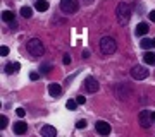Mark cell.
Segmentation results:
<instances>
[{"label":"cell","instance_id":"6da1fadb","mask_svg":"<svg viewBox=\"0 0 155 137\" xmlns=\"http://www.w3.org/2000/svg\"><path fill=\"white\" fill-rule=\"evenodd\" d=\"M116 14H117V21H119V24L126 26L127 22H129V17H131V7H129V4L121 2V4L117 5V9H116Z\"/></svg>","mask_w":155,"mask_h":137},{"label":"cell","instance_id":"7a4b0ae2","mask_svg":"<svg viewBox=\"0 0 155 137\" xmlns=\"http://www.w3.org/2000/svg\"><path fill=\"white\" fill-rule=\"evenodd\" d=\"M117 50V43L116 39L110 38V36H104L100 39V51L104 55H112Z\"/></svg>","mask_w":155,"mask_h":137},{"label":"cell","instance_id":"3957f363","mask_svg":"<svg viewBox=\"0 0 155 137\" xmlns=\"http://www.w3.org/2000/svg\"><path fill=\"white\" fill-rule=\"evenodd\" d=\"M26 48H28L29 55H33V57H41L45 53V48H43V43L40 41L38 38H31L26 43Z\"/></svg>","mask_w":155,"mask_h":137},{"label":"cell","instance_id":"277c9868","mask_svg":"<svg viewBox=\"0 0 155 137\" xmlns=\"http://www.w3.org/2000/svg\"><path fill=\"white\" fill-rule=\"evenodd\" d=\"M61 11L66 12V14H74V12L79 9V4L78 0H61Z\"/></svg>","mask_w":155,"mask_h":137},{"label":"cell","instance_id":"5b68a950","mask_svg":"<svg viewBox=\"0 0 155 137\" xmlns=\"http://www.w3.org/2000/svg\"><path fill=\"white\" fill-rule=\"evenodd\" d=\"M131 77L136 79V81H143L148 77V69H145L143 65H133L131 69Z\"/></svg>","mask_w":155,"mask_h":137},{"label":"cell","instance_id":"8992f818","mask_svg":"<svg viewBox=\"0 0 155 137\" xmlns=\"http://www.w3.org/2000/svg\"><path fill=\"white\" fill-rule=\"evenodd\" d=\"M138 120H140V125L145 127V129H148L150 125H152V113L150 111H147V110H141L140 111V115H138Z\"/></svg>","mask_w":155,"mask_h":137},{"label":"cell","instance_id":"52a82bcc","mask_svg":"<svg viewBox=\"0 0 155 137\" xmlns=\"http://www.w3.org/2000/svg\"><path fill=\"white\" fill-rule=\"evenodd\" d=\"M95 130H97V134L105 137V135L110 134V123H107V122H104V120H98L95 123Z\"/></svg>","mask_w":155,"mask_h":137},{"label":"cell","instance_id":"ba28073f","mask_svg":"<svg viewBox=\"0 0 155 137\" xmlns=\"http://www.w3.org/2000/svg\"><path fill=\"white\" fill-rule=\"evenodd\" d=\"M84 88H86V91H90V93H97V91H98V82H97V79L88 77V79L84 81Z\"/></svg>","mask_w":155,"mask_h":137},{"label":"cell","instance_id":"9c48e42d","mask_svg":"<svg viewBox=\"0 0 155 137\" xmlns=\"http://www.w3.org/2000/svg\"><path fill=\"white\" fill-rule=\"evenodd\" d=\"M40 134H41V137H57V129L52 125H43Z\"/></svg>","mask_w":155,"mask_h":137},{"label":"cell","instance_id":"30bf717a","mask_svg":"<svg viewBox=\"0 0 155 137\" xmlns=\"http://www.w3.org/2000/svg\"><path fill=\"white\" fill-rule=\"evenodd\" d=\"M12 130H14V134H16V135H22L24 132L28 130V125H26L24 122H16V123H14V127H12Z\"/></svg>","mask_w":155,"mask_h":137},{"label":"cell","instance_id":"8fae6325","mask_svg":"<svg viewBox=\"0 0 155 137\" xmlns=\"http://www.w3.org/2000/svg\"><path fill=\"white\" fill-rule=\"evenodd\" d=\"M48 93H50V96H54V98H59V96L62 94L61 84H50V86H48Z\"/></svg>","mask_w":155,"mask_h":137},{"label":"cell","instance_id":"7c38bea8","mask_svg":"<svg viewBox=\"0 0 155 137\" xmlns=\"http://www.w3.org/2000/svg\"><path fill=\"white\" fill-rule=\"evenodd\" d=\"M148 24L147 22H140L138 26H136V29H134V33H136V36H145V34L148 33Z\"/></svg>","mask_w":155,"mask_h":137},{"label":"cell","instance_id":"4fadbf2b","mask_svg":"<svg viewBox=\"0 0 155 137\" xmlns=\"http://www.w3.org/2000/svg\"><path fill=\"white\" fill-rule=\"evenodd\" d=\"M143 60L145 64H148V65H155V53L153 51H147L143 55Z\"/></svg>","mask_w":155,"mask_h":137},{"label":"cell","instance_id":"5bb4252c","mask_svg":"<svg viewBox=\"0 0 155 137\" xmlns=\"http://www.w3.org/2000/svg\"><path fill=\"white\" fill-rule=\"evenodd\" d=\"M19 69H21V65H19V64H7L5 67H4V70H5V74H14V72L16 70H19Z\"/></svg>","mask_w":155,"mask_h":137},{"label":"cell","instance_id":"9a60e30c","mask_svg":"<svg viewBox=\"0 0 155 137\" xmlns=\"http://www.w3.org/2000/svg\"><path fill=\"white\" fill-rule=\"evenodd\" d=\"M140 46L143 50H150V48H153V39H150V38H143L141 41H140Z\"/></svg>","mask_w":155,"mask_h":137},{"label":"cell","instance_id":"2e32d148","mask_svg":"<svg viewBox=\"0 0 155 137\" xmlns=\"http://www.w3.org/2000/svg\"><path fill=\"white\" fill-rule=\"evenodd\" d=\"M47 9H48V2L47 0H36V11L45 12Z\"/></svg>","mask_w":155,"mask_h":137},{"label":"cell","instance_id":"e0dca14e","mask_svg":"<svg viewBox=\"0 0 155 137\" xmlns=\"http://www.w3.org/2000/svg\"><path fill=\"white\" fill-rule=\"evenodd\" d=\"M2 19H4L5 22H12L14 21V12L12 11H4L2 12Z\"/></svg>","mask_w":155,"mask_h":137},{"label":"cell","instance_id":"ac0fdd59","mask_svg":"<svg viewBox=\"0 0 155 137\" xmlns=\"http://www.w3.org/2000/svg\"><path fill=\"white\" fill-rule=\"evenodd\" d=\"M21 16L29 19V17L33 16V9H31V7H21Z\"/></svg>","mask_w":155,"mask_h":137},{"label":"cell","instance_id":"d6986e66","mask_svg":"<svg viewBox=\"0 0 155 137\" xmlns=\"http://www.w3.org/2000/svg\"><path fill=\"white\" fill-rule=\"evenodd\" d=\"M50 69H52V64H41V65H40V72H41V74H48Z\"/></svg>","mask_w":155,"mask_h":137},{"label":"cell","instance_id":"ffe728a7","mask_svg":"<svg viewBox=\"0 0 155 137\" xmlns=\"http://www.w3.org/2000/svg\"><path fill=\"white\" fill-rule=\"evenodd\" d=\"M66 108L67 110H76L78 108V101L76 99H69V101L66 103Z\"/></svg>","mask_w":155,"mask_h":137},{"label":"cell","instance_id":"44dd1931","mask_svg":"<svg viewBox=\"0 0 155 137\" xmlns=\"http://www.w3.org/2000/svg\"><path fill=\"white\" fill-rule=\"evenodd\" d=\"M7 123H9V118H7L5 115H2V123H0V127H2V130H4V129L7 127Z\"/></svg>","mask_w":155,"mask_h":137},{"label":"cell","instance_id":"7402d4cb","mask_svg":"<svg viewBox=\"0 0 155 137\" xmlns=\"http://www.w3.org/2000/svg\"><path fill=\"white\" fill-rule=\"evenodd\" d=\"M0 55H2V57H7V55H9V46H2V48H0Z\"/></svg>","mask_w":155,"mask_h":137},{"label":"cell","instance_id":"603a6c76","mask_svg":"<svg viewBox=\"0 0 155 137\" xmlns=\"http://www.w3.org/2000/svg\"><path fill=\"white\" fill-rule=\"evenodd\" d=\"M29 79H31V81H38L40 74H38V72H31V74H29Z\"/></svg>","mask_w":155,"mask_h":137},{"label":"cell","instance_id":"cb8c5ba5","mask_svg":"<svg viewBox=\"0 0 155 137\" xmlns=\"http://www.w3.org/2000/svg\"><path fill=\"white\" fill-rule=\"evenodd\" d=\"M62 62H64V65H69V64H71V57H69V55H64V58H62Z\"/></svg>","mask_w":155,"mask_h":137},{"label":"cell","instance_id":"d4e9b609","mask_svg":"<svg viewBox=\"0 0 155 137\" xmlns=\"http://www.w3.org/2000/svg\"><path fill=\"white\" fill-rule=\"evenodd\" d=\"M16 113H17V117H24V115H26V110H24V108H17Z\"/></svg>","mask_w":155,"mask_h":137},{"label":"cell","instance_id":"484cf974","mask_svg":"<svg viewBox=\"0 0 155 137\" xmlns=\"http://www.w3.org/2000/svg\"><path fill=\"white\" fill-rule=\"evenodd\" d=\"M76 101H78V104H84L86 103V98H84V96H78Z\"/></svg>","mask_w":155,"mask_h":137},{"label":"cell","instance_id":"4316f807","mask_svg":"<svg viewBox=\"0 0 155 137\" xmlns=\"http://www.w3.org/2000/svg\"><path fill=\"white\" fill-rule=\"evenodd\" d=\"M76 127H78V129H84V127H86V120H79L76 123Z\"/></svg>","mask_w":155,"mask_h":137},{"label":"cell","instance_id":"83f0119b","mask_svg":"<svg viewBox=\"0 0 155 137\" xmlns=\"http://www.w3.org/2000/svg\"><path fill=\"white\" fill-rule=\"evenodd\" d=\"M148 16H150V21H152V22H155V11H152V12L148 14Z\"/></svg>","mask_w":155,"mask_h":137},{"label":"cell","instance_id":"f1b7e54d","mask_svg":"<svg viewBox=\"0 0 155 137\" xmlns=\"http://www.w3.org/2000/svg\"><path fill=\"white\" fill-rule=\"evenodd\" d=\"M83 57H84V58H88V57H90V51H88V50H84V51H83Z\"/></svg>","mask_w":155,"mask_h":137},{"label":"cell","instance_id":"f546056e","mask_svg":"<svg viewBox=\"0 0 155 137\" xmlns=\"http://www.w3.org/2000/svg\"><path fill=\"white\" fill-rule=\"evenodd\" d=\"M152 120L155 122V111H152Z\"/></svg>","mask_w":155,"mask_h":137},{"label":"cell","instance_id":"4dcf8cb0","mask_svg":"<svg viewBox=\"0 0 155 137\" xmlns=\"http://www.w3.org/2000/svg\"><path fill=\"white\" fill-rule=\"evenodd\" d=\"M84 2H86V4H90V2H93V0H84Z\"/></svg>","mask_w":155,"mask_h":137},{"label":"cell","instance_id":"1f68e13d","mask_svg":"<svg viewBox=\"0 0 155 137\" xmlns=\"http://www.w3.org/2000/svg\"><path fill=\"white\" fill-rule=\"evenodd\" d=\"M153 48H155V39H153Z\"/></svg>","mask_w":155,"mask_h":137}]
</instances>
